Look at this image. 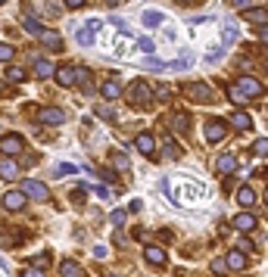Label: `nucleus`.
I'll return each instance as SVG.
<instances>
[{"instance_id": "obj_1", "label": "nucleus", "mask_w": 268, "mask_h": 277, "mask_svg": "<svg viewBox=\"0 0 268 277\" xmlns=\"http://www.w3.org/2000/svg\"><path fill=\"white\" fill-rule=\"evenodd\" d=\"M150 100H153V87H150L147 81H141V78H137V81H131L128 84V103H131V106H150Z\"/></svg>"}, {"instance_id": "obj_3", "label": "nucleus", "mask_w": 268, "mask_h": 277, "mask_svg": "<svg viewBox=\"0 0 268 277\" xmlns=\"http://www.w3.org/2000/svg\"><path fill=\"white\" fill-rule=\"evenodd\" d=\"M100 28H103V22H100V19H90L88 25H81V28L75 31V41L81 44V47H88V44H94V34H97Z\"/></svg>"}, {"instance_id": "obj_33", "label": "nucleus", "mask_w": 268, "mask_h": 277, "mask_svg": "<svg viewBox=\"0 0 268 277\" xmlns=\"http://www.w3.org/2000/svg\"><path fill=\"white\" fill-rule=\"evenodd\" d=\"M25 31H28V34H38V38H41V34H44V28H41V22H34V19H25Z\"/></svg>"}, {"instance_id": "obj_36", "label": "nucleus", "mask_w": 268, "mask_h": 277, "mask_svg": "<svg viewBox=\"0 0 268 277\" xmlns=\"http://www.w3.org/2000/svg\"><path fill=\"white\" fill-rule=\"evenodd\" d=\"M166 156H169V159H178V156H181V146L175 143V140H169V143H166Z\"/></svg>"}, {"instance_id": "obj_25", "label": "nucleus", "mask_w": 268, "mask_h": 277, "mask_svg": "<svg viewBox=\"0 0 268 277\" xmlns=\"http://www.w3.org/2000/svg\"><path fill=\"white\" fill-rule=\"evenodd\" d=\"M34 75H38V78H50L53 75V63L50 60H34Z\"/></svg>"}, {"instance_id": "obj_14", "label": "nucleus", "mask_w": 268, "mask_h": 277, "mask_svg": "<svg viewBox=\"0 0 268 277\" xmlns=\"http://www.w3.org/2000/svg\"><path fill=\"white\" fill-rule=\"evenodd\" d=\"M144 259L153 265V268H162V265L169 262V259H166V249H159V246H147V249H144Z\"/></svg>"}, {"instance_id": "obj_26", "label": "nucleus", "mask_w": 268, "mask_h": 277, "mask_svg": "<svg viewBox=\"0 0 268 277\" xmlns=\"http://www.w3.org/2000/svg\"><path fill=\"white\" fill-rule=\"evenodd\" d=\"M78 171H81V165H72V162H60V165L53 168V175H56V178H69V175H78Z\"/></svg>"}, {"instance_id": "obj_19", "label": "nucleus", "mask_w": 268, "mask_h": 277, "mask_svg": "<svg viewBox=\"0 0 268 277\" xmlns=\"http://www.w3.org/2000/svg\"><path fill=\"white\" fill-rule=\"evenodd\" d=\"M41 44H44L47 50H63V38H60L56 31H44V34H41Z\"/></svg>"}, {"instance_id": "obj_46", "label": "nucleus", "mask_w": 268, "mask_h": 277, "mask_svg": "<svg viewBox=\"0 0 268 277\" xmlns=\"http://www.w3.org/2000/svg\"><path fill=\"white\" fill-rule=\"evenodd\" d=\"M250 3V0H234V6H247Z\"/></svg>"}, {"instance_id": "obj_22", "label": "nucleus", "mask_w": 268, "mask_h": 277, "mask_svg": "<svg viewBox=\"0 0 268 277\" xmlns=\"http://www.w3.org/2000/svg\"><path fill=\"white\" fill-rule=\"evenodd\" d=\"M100 90H103V97H106V100H115V97L122 94V87H119V81H115V78H106Z\"/></svg>"}, {"instance_id": "obj_34", "label": "nucleus", "mask_w": 268, "mask_h": 277, "mask_svg": "<svg viewBox=\"0 0 268 277\" xmlns=\"http://www.w3.org/2000/svg\"><path fill=\"white\" fill-rule=\"evenodd\" d=\"M85 196H88V187H72V203H75V206L85 203Z\"/></svg>"}, {"instance_id": "obj_47", "label": "nucleus", "mask_w": 268, "mask_h": 277, "mask_svg": "<svg viewBox=\"0 0 268 277\" xmlns=\"http://www.w3.org/2000/svg\"><path fill=\"white\" fill-rule=\"evenodd\" d=\"M3 94H6V84H3V81H0V97H3Z\"/></svg>"}, {"instance_id": "obj_10", "label": "nucleus", "mask_w": 268, "mask_h": 277, "mask_svg": "<svg viewBox=\"0 0 268 277\" xmlns=\"http://www.w3.org/2000/svg\"><path fill=\"white\" fill-rule=\"evenodd\" d=\"M38 119H41L44 125H63V122H66V112L56 109V106H47V109L38 112Z\"/></svg>"}, {"instance_id": "obj_48", "label": "nucleus", "mask_w": 268, "mask_h": 277, "mask_svg": "<svg viewBox=\"0 0 268 277\" xmlns=\"http://www.w3.org/2000/svg\"><path fill=\"white\" fill-rule=\"evenodd\" d=\"M265 203H268V190H265Z\"/></svg>"}, {"instance_id": "obj_2", "label": "nucleus", "mask_w": 268, "mask_h": 277, "mask_svg": "<svg viewBox=\"0 0 268 277\" xmlns=\"http://www.w3.org/2000/svg\"><path fill=\"white\" fill-rule=\"evenodd\" d=\"M234 87H237V90H240V94L247 97V100H256V97H262V94H265L262 81H259V78H250V75H243V78H240V81H237Z\"/></svg>"}, {"instance_id": "obj_6", "label": "nucleus", "mask_w": 268, "mask_h": 277, "mask_svg": "<svg viewBox=\"0 0 268 277\" xmlns=\"http://www.w3.org/2000/svg\"><path fill=\"white\" fill-rule=\"evenodd\" d=\"M22 193L28 196V200H38V203H44L47 200V184H41V181H22Z\"/></svg>"}, {"instance_id": "obj_17", "label": "nucleus", "mask_w": 268, "mask_h": 277, "mask_svg": "<svg viewBox=\"0 0 268 277\" xmlns=\"http://www.w3.org/2000/svg\"><path fill=\"white\" fill-rule=\"evenodd\" d=\"M234 227L247 234V230H253V227H256V215H250V212H240V215H234Z\"/></svg>"}, {"instance_id": "obj_39", "label": "nucleus", "mask_w": 268, "mask_h": 277, "mask_svg": "<svg viewBox=\"0 0 268 277\" xmlns=\"http://www.w3.org/2000/svg\"><path fill=\"white\" fill-rule=\"evenodd\" d=\"M212 271H215V274L221 277V274H228V265L221 262V259H215V262H212Z\"/></svg>"}, {"instance_id": "obj_40", "label": "nucleus", "mask_w": 268, "mask_h": 277, "mask_svg": "<svg viewBox=\"0 0 268 277\" xmlns=\"http://www.w3.org/2000/svg\"><path fill=\"white\" fill-rule=\"evenodd\" d=\"M97 112H100V119H106V122H112V119H115V112H112L109 106H100Z\"/></svg>"}, {"instance_id": "obj_13", "label": "nucleus", "mask_w": 268, "mask_h": 277, "mask_svg": "<svg viewBox=\"0 0 268 277\" xmlns=\"http://www.w3.org/2000/svg\"><path fill=\"white\" fill-rule=\"evenodd\" d=\"M225 265H228V271H247V256H243L240 249H231Z\"/></svg>"}, {"instance_id": "obj_45", "label": "nucleus", "mask_w": 268, "mask_h": 277, "mask_svg": "<svg viewBox=\"0 0 268 277\" xmlns=\"http://www.w3.org/2000/svg\"><path fill=\"white\" fill-rule=\"evenodd\" d=\"M88 0H66V6H72V9H78V6H85Z\"/></svg>"}, {"instance_id": "obj_12", "label": "nucleus", "mask_w": 268, "mask_h": 277, "mask_svg": "<svg viewBox=\"0 0 268 277\" xmlns=\"http://www.w3.org/2000/svg\"><path fill=\"white\" fill-rule=\"evenodd\" d=\"M215 168L221 171V175H231V171H237V156L234 153H221L215 159Z\"/></svg>"}, {"instance_id": "obj_11", "label": "nucleus", "mask_w": 268, "mask_h": 277, "mask_svg": "<svg viewBox=\"0 0 268 277\" xmlns=\"http://www.w3.org/2000/svg\"><path fill=\"white\" fill-rule=\"evenodd\" d=\"M134 143H137V149H141L144 156H150V159L156 156V143H153V134H147V131H144V134H137V137H134Z\"/></svg>"}, {"instance_id": "obj_37", "label": "nucleus", "mask_w": 268, "mask_h": 277, "mask_svg": "<svg viewBox=\"0 0 268 277\" xmlns=\"http://www.w3.org/2000/svg\"><path fill=\"white\" fill-rule=\"evenodd\" d=\"M253 153L256 156H268V140H256L253 143Z\"/></svg>"}, {"instance_id": "obj_9", "label": "nucleus", "mask_w": 268, "mask_h": 277, "mask_svg": "<svg viewBox=\"0 0 268 277\" xmlns=\"http://www.w3.org/2000/svg\"><path fill=\"white\" fill-rule=\"evenodd\" d=\"M25 200H28V196L22 193V190H9V193L3 196V209H6V212H19L22 206H25Z\"/></svg>"}, {"instance_id": "obj_32", "label": "nucleus", "mask_w": 268, "mask_h": 277, "mask_svg": "<svg viewBox=\"0 0 268 277\" xmlns=\"http://www.w3.org/2000/svg\"><path fill=\"white\" fill-rule=\"evenodd\" d=\"M228 100H231V103H237V106H243V103H250V100L243 97V94H240V90H237L234 84H231V90H228Z\"/></svg>"}, {"instance_id": "obj_49", "label": "nucleus", "mask_w": 268, "mask_h": 277, "mask_svg": "<svg viewBox=\"0 0 268 277\" xmlns=\"http://www.w3.org/2000/svg\"><path fill=\"white\" fill-rule=\"evenodd\" d=\"M106 277H115V274H106Z\"/></svg>"}, {"instance_id": "obj_28", "label": "nucleus", "mask_w": 268, "mask_h": 277, "mask_svg": "<svg viewBox=\"0 0 268 277\" xmlns=\"http://www.w3.org/2000/svg\"><path fill=\"white\" fill-rule=\"evenodd\" d=\"M237 203L240 206H253L256 203V190L253 187H237Z\"/></svg>"}, {"instance_id": "obj_21", "label": "nucleus", "mask_w": 268, "mask_h": 277, "mask_svg": "<svg viewBox=\"0 0 268 277\" xmlns=\"http://www.w3.org/2000/svg\"><path fill=\"white\" fill-rule=\"evenodd\" d=\"M231 125H234L237 131H250L253 128V119H250L247 112H234V115H231Z\"/></svg>"}, {"instance_id": "obj_44", "label": "nucleus", "mask_w": 268, "mask_h": 277, "mask_svg": "<svg viewBox=\"0 0 268 277\" xmlns=\"http://www.w3.org/2000/svg\"><path fill=\"white\" fill-rule=\"evenodd\" d=\"M256 34H259L262 44H268V25H259V31H256Z\"/></svg>"}, {"instance_id": "obj_7", "label": "nucleus", "mask_w": 268, "mask_h": 277, "mask_svg": "<svg viewBox=\"0 0 268 277\" xmlns=\"http://www.w3.org/2000/svg\"><path fill=\"white\" fill-rule=\"evenodd\" d=\"M187 97L193 103H209V100H212V90H209V84H203V81H193L187 87Z\"/></svg>"}, {"instance_id": "obj_24", "label": "nucleus", "mask_w": 268, "mask_h": 277, "mask_svg": "<svg viewBox=\"0 0 268 277\" xmlns=\"http://www.w3.org/2000/svg\"><path fill=\"white\" fill-rule=\"evenodd\" d=\"M56 81H60L63 87H72V84H75V69H69V66H63L60 72H56Z\"/></svg>"}, {"instance_id": "obj_31", "label": "nucleus", "mask_w": 268, "mask_h": 277, "mask_svg": "<svg viewBox=\"0 0 268 277\" xmlns=\"http://www.w3.org/2000/svg\"><path fill=\"white\" fill-rule=\"evenodd\" d=\"M109 162H112V168L125 171V168H128V156H125V153H109Z\"/></svg>"}, {"instance_id": "obj_8", "label": "nucleus", "mask_w": 268, "mask_h": 277, "mask_svg": "<svg viewBox=\"0 0 268 277\" xmlns=\"http://www.w3.org/2000/svg\"><path fill=\"white\" fill-rule=\"evenodd\" d=\"M237 38H240L237 22H234V19H225V25H221V47H231Z\"/></svg>"}, {"instance_id": "obj_41", "label": "nucleus", "mask_w": 268, "mask_h": 277, "mask_svg": "<svg viewBox=\"0 0 268 277\" xmlns=\"http://www.w3.org/2000/svg\"><path fill=\"white\" fill-rule=\"evenodd\" d=\"M237 249H240V252H250V249H253V243H250L247 237H240V240H237Z\"/></svg>"}, {"instance_id": "obj_23", "label": "nucleus", "mask_w": 268, "mask_h": 277, "mask_svg": "<svg viewBox=\"0 0 268 277\" xmlns=\"http://www.w3.org/2000/svg\"><path fill=\"white\" fill-rule=\"evenodd\" d=\"M28 78V72L22 66H6V81H13V84H19V81H25Z\"/></svg>"}, {"instance_id": "obj_35", "label": "nucleus", "mask_w": 268, "mask_h": 277, "mask_svg": "<svg viewBox=\"0 0 268 277\" xmlns=\"http://www.w3.org/2000/svg\"><path fill=\"white\" fill-rule=\"evenodd\" d=\"M13 60V44H0V63Z\"/></svg>"}, {"instance_id": "obj_29", "label": "nucleus", "mask_w": 268, "mask_h": 277, "mask_svg": "<svg viewBox=\"0 0 268 277\" xmlns=\"http://www.w3.org/2000/svg\"><path fill=\"white\" fill-rule=\"evenodd\" d=\"M60 274H63V277H85V271H81L75 262H63V265H60Z\"/></svg>"}, {"instance_id": "obj_43", "label": "nucleus", "mask_w": 268, "mask_h": 277, "mask_svg": "<svg viewBox=\"0 0 268 277\" xmlns=\"http://www.w3.org/2000/svg\"><path fill=\"white\" fill-rule=\"evenodd\" d=\"M112 224H125V212H122V209L112 212Z\"/></svg>"}, {"instance_id": "obj_27", "label": "nucleus", "mask_w": 268, "mask_h": 277, "mask_svg": "<svg viewBox=\"0 0 268 277\" xmlns=\"http://www.w3.org/2000/svg\"><path fill=\"white\" fill-rule=\"evenodd\" d=\"M16 175H19V165L13 162V159H6V162L0 165V178H3V181H13Z\"/></svg>"}, {"instance_id": "obj_20", "label": "nucleus", "mask_w": 268, "mask_h": 277, "mask_svg": "<svg viewBox=\"0 0 268 277\" xmlns=\"http://www.w3.org/2000/svg\"><path fill=\"white\" fill-rule=\"evenodd\" d=\"M172 128L178 131V134H187V128H190V115H187V112H175Z\"/></svg>"}, {"instance_id": "obj_15", "label": "nucleus", "mask_w": 268, "mask_h": 277, "mask_svg": "<svg viewBox=\"0 0 268 277\" xmlns=\"http://www.w3.org/2000/svg\"><path fill=\"white\" fill-rule=\"evenodd\" d=\"M75 81L81 84V90H85V94H90V90H94V78H90V69H85V66H78V69H75Z\"/></svg>"}, {"instance_id": "obj_18", "label": "nucleus", "mask_w": 268, "mask_h": 277, "mask_svg": "<svg viewBox=\"0 0 268 277\" xmlns=\"http://www.w3.org/2000/svg\"><path fill=\"white\" fill-rule=\"evenodd\" d=\"M141 22H144V28H159L162 25V13H159V9H144Z\"/></svg>"}, {"instance_id": "obj_30", "label": "nucleus", "mask_w": 268, "mask_h": 277, "mask_svg": "<svg viewBox=\"0 0 268 277\" xmlns=\"http://www.w3.org/2000/svg\"><path fill=\"white\" fill-rule=\"evenodd\" d=\"M172 94H175V87H172V84H159V87L153 90V97H159V103H169Z\"/></svg>"}, {"instance_id": "obj_50", "label": "nucleus", "mask_w": 268, "mask_h": 277, "mask_svg": "<svg viewBox=\"0 0 268 277\" xmlns=\"http://www.w3.org/2000/svg\"><path fill=\"white\" fill-rule=\"evenodd\" d=\"M0 6H3V0H0Z\"/></svg>"}, {"instance_id": "obj_16", "label": "nucleus", "mask_w": 268, "mask_h": 277, "mask_svg": "<svg viewBox=\"0 0 268 277\" xmlns=\"http://www.w3.org/2000/svg\"><path fill=\"white\" fill-rule=\"evenodd\" d=\"M243 19H247V22H256V25H265V22H268V9H256V6H247V9H243Z\"/></svg>"}, {"instance_id": "obj_5", "label": "nucleus", "mask_w": 268, "mask_h": 277, "mask_svg": "<svg viewBox=\"0 0 268 277\" xmlns=\"http://www.w3.org/2000/svg\"><path fill=\"white\" fill-rule=\"evenodd\" d=\"M225 134H228V125L221 122V119H209L206 122V140L209 143H221V140H225Z\"/></svg>"}, {"instance_id": "obj_4", "label": "nucleus", "mask_w": 268, "mask_h": 277, "mask_svg": "<svg viewBox=\"0 0 268 277\" xmlns=\"http://www.w3.org/2000/svg\"><path fill=\"white\" fill-rule=\"evenodd\" d=\"M22 137L19 134H3L0 137V156H19L22 153Z\"/></svg>"}, {"instance_id": "obj_42", "label": "nucleus", "mask_w": 268, "mask_h": 277, "mask_svg": "<svg viewBox=\"0 0 268 277\" xmlns=\"http://www.w3.org/2000/svg\"><path fill=\"white\" fill-rule=\"evenodd\" d=\"M22 277H44V271H41V268H25V271H22Z\"/></svg>"}, {"instance_id": "obj_38", "label": "nucleus", "mask_w": 268, "mask_h": 277, "mask_svg": "<svg viewBox=\"0 0 268 277\" xmlns=\"http://www.w3.org/2000/svg\"><path fill=\"white\" fill-rule=\"evenodd\" d=\"M137 47H141L144 53H153V50H156V44L150 41V38H141V41H137Z\"/></svg>"}]
</instances>
